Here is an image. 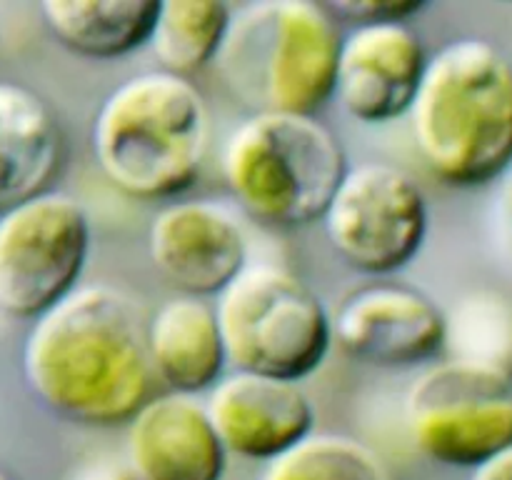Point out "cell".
I'll use <instances>...</instances> for the list:
<instances>
[{
	"instance_id": "obj_1",
	"label": "cell",
	"mask_w": 512,
	"mask_h": 480,
	"mask_svg": "<svg viewBox=\"0 0 512 480\" xmlns=\"http://www.w3.org/2000/svg\"><path fill=\"white\" fill-rule=\"evenodd\" d=\"M25 385L58 418L88 428L128 425L153 398L148 320L113 285H80L33 320L20 355Z\"/></svg>"
},
{
	"instance_id": "obj_2",
	"label": "cell",
	"mask_w": 512,
	"mask_h": 480,
	"mask_svg": "<svg viewBox=\"0 0 512 480\" xmlns=\"http://www.w3.org/2000/svg\"><path fill=\"white\" fill-rule=\"evenodd\" d=\"M425 168L450 188H483L512 168V60L485 38H455L428 58L408 113Z\"/></svg>"
},
{
	"instance_id": "obj_3",
	"label": "cell",
	"mask_w": 512,
	"mask_h": 480,
	"mask_svg": "<svg viewBox=\"0 0 512 480\" xmlns=\"http://www.w3.org/2000/svg\"><path fill=\"white\" fill-rule=\"evenodd\" d=\"M95 165L115 190L143 203L185 193L210 150L205 95L190 78L148 70L115 85L90 125Z\"/></svg>"
},
{
	"instance_id": "obj_4",
	"label": "cell",
	"mask_w": 512,
	"mask_h": 480,
	"mask_svg": "<svg viewBox=\"0 0 512 480\" xmlns=\"http://www.w3.org/2000/svg\"><path fill=\"white\" fill-rule=\"evenodd\" d=\"M338 20L313 0H258L233 10L215 68L255 113L315 115L335 98Z\"/></svg>"
},
{
	"instance_id": "obj_5",
	"label": "cell",
	"mask_w": 512,
	"mask_h": 480,
	"mask_svg": "<svg viewBox=\"0 0 512 480\" xmlns=\"http://www.w3.org/2000/svg\"><path fill=\"white\" fill-rule=\"evenodd\" d=\"M220 170L250 218L290 230L323 220L350 165L315 115L255 113L228 135Z\"/></svg>"
},
{
	"instance_id": "obj_6",
	"label": "cell",
	"mask_w": 512,
	"mask_h": 480,
	"mask_svg": "<svg viewBox=\"0 0 512 480\" xmlns=\"http://www.w3.org/2000/svg\"><path fill=\"white\" fill-rule=\"evenodd\" d=\"M235 370L303 383L333 348V313L305 280L270 263H250L215 300Z\"/></svg>"
},
{
	"instance_id": "obj_7",
	"label": "cell",
	"mask_w": 512,
	"mask_h": 480,
	"mask_svg": "<svg viewBox=\"0 0 512 480\" xmlns=\"http://www.w3.org/2000/svg\"><path fill=\"white\" fill-rule=\"evenodd\" d=\"M405 425L428 460L475 470L512 448V375L463 360H440L410 385Z\"/></svg>"
},
{
	"instance_id": "obj_8",
	"label": "cell",
	"mask_w": 512,
	"mask_h": 480,
	"mask_svg": "<svg viewBox=\"0 0 512 480\" xmlns=\"http://www.w3.org/2000/svg\"><path fill=\"white\" fill-rule=\"evenodd\" d=\"M90 215L60 190L0 213V310L38 320L80 288L88 265Z\"/></svg>"
},
{
	"instance_id": "obj_9",
	"label": "cell",
	"mask_w": 512,
	"mask_h": 480,
	"mask_svg": "<svg viewBox=\"0 0 512 480\" xmlns=\"http://www.w3.org/2000/svg\"><path fill=\"white\" fill-rule=\"evenodd\" d=\"M428 200L408 170L368 160L348 170L323 215L333 253L365 275L413 263L428 238Z\"/></svg>"
},
{
	"instance_id": "obj_10",
	"label": "cell",
	"mask_w": 512,
	"mask_h": 480,
	"mask_svg": "<svg viewBox=\"0 0 512 480\" xmlns=\"http://www.w3.org/2000/svg\"><path fill=\"white\" fill-rule=\"evenodd\" d=\"M333 338L353 360L380 368H415L445 348V310L413 285H360L333 313Z\"/></svg>"
},
{
	"instance_id": "obj_11",
	"label": "cell",
	"mask_w": 512,
	"mask_h": 480,
	"mask_svg": "<svg viewBox=\"0 0 512 480\" xmlns=\"http://www.w3.org/2000/svg\"><path fill=\"white\" fill-rule=\"evenodd\" d=\"M153 268L190 298H218L250 265L248 235L233 210L215 200H175L148 228Z\"/></svg>"
},
{
	"instance_id": "obj_12",
	"label": "cell",
	"mask_w": 512,
	"mask_h": 480,
	"mask_svg": "<svg viewBox=\"0 0 512 480\" xmlns=\"http://www.w3.org/2000/svg\"><path fill=\"white\" fill-rule=\"evenodd\" d=\"M428 58L408 23L355 25L343 35L335 100L363 125H385L410 113Z\"/></svg>"
},
{
	"instance_id": "obj_13",
	"label": "cell",
	"mask_w": 512,
	"mask_h": 480,
	"mask_svg": "<svg viewBox=\"0 0 512 480\" xmlns=\"http://www.w3.org/2000/svg\"><path fill=\"white\" fill-rule=\"evenodd\" d=\"M210 420L228 453L273 463L315 433V408L303 383L233 370L208 390Z\"/></svg>"
},
{
	"instance_id": "obj_14",
	"label": "cell",
	"mask_w": 512,
	"mask_h": 480,
	"mask_svg": "<svg viewBox=\"0 0 512 480\" xmlns=\"http://www.w3.org/2000/svg\"><path fill=\"white\" fill-rule=\"evenodd\" d=\"M228 455L195 395H153L128 423L125 458L140 480H223Z\"/></svg>"
},
{
	"instance_id": "obj_15",
	"label": "cell",
	"mask_w": 512,
	"mask_h": 480,
	"mask_svg": "<svg viewBox=\"0 0 512 480\" xmlns=\"http://www.w3.org/2000/svg\"><path fill=\"white\" fill-rule=\"evenodd\" d=\"M65 160V135L48 100L0 80V213L48 193Z\"/></svg>"
},
{
	"instance_id": "obj_16",
	"label": "cell",
	"mask_w": 512,
	"mask_h": 480,
	"mask_svg": "<svg viewBox=\"0 0 512 480\" xmlns=\"http://www.w3.org/2000/svg\"><path fill=\"white\" fill-rule=\"evenodd\" d=\"M148 355L155 380L170 393L215 388L230 363L215 305L190 295L160 305L148 320Z\"/></svg>"
},
{
	"instance_id": "obj_17",
	"label": "cell",
	"mask_w": 512,
	"mask_h": 480,
	"mask_svg": "<svg viewBox=\"0 0 512 480\" xmlns=\"http://www.w3.org/2000/svg\"><path fill=\"white\" fill-rule=\"evenodd\" d=\"M48 33L70 53L118 60L150 43L160 0H40Z\"/></svg>"
},
{
	"instance_id": "obj_18",
	"label": "cell",
	"mask_w": 512,
	"mask_h": 480,
	"mask_svg": "<svg viewBox=\"0 0 512 480\" xmlns=\"http://www.w3.org/2000/svg\"><path fill=\"white\" fill-rule=\"evenodd\" d=\"M233 23L223 0H160L150 50L160 70L190 78L218 60Z\"/></svg>"
},
{
	"instance_id": "obj_19",
	"label": "cell",
	"mask_w": 512,
	"mask_h": 480,
	"mask_svg": "<svg viewBox=\"0 0 512 480\" xmlns=\"http://www.w3.org/2000/svg\"><path fill=\"white\" fill-rule=\"evenodd\" d=\"M450 360L485 365L512 375V298L498 290H473L445 310Z\"/></svg>"
},
{
	"instance_id": "obj_20",
	"label": "cell",
	"mask_w": 512,
	"mask_h": 480,
	"mask_svg": "<svg viewBox=\"0 0 512 480\" xmlns=\"http://www.w3.org/2000/svg\"><path fill=\"white\" fill-rule=\"evenodd\" d=\"M260 480H395L383 455L343 433H313L265 465Z\"/></svg>"
},
{
	"instance_id": "obj_21",
	"label": "cell",
	"mask_w": 512,
	"mask_h": 480,
	"mask_svg": "<svg viewBox=\"0 0 512 480\" xmlns=\"http://www.w3.org/2000/svg\"><path fill=\"white\" fill-rule=\"evenodd\" d=\"M335 20L353 25L408 23L413 15L428 8V0H330L323 3Z\"/></svg>"
},
{
	"instance_id": "obj_22",
	"label": "cell",
	"mask_w": 512,
	"mask_h": 480,
	"mask_svg": "<svg viewBox=\"0 0 512 480\" xmlns=\"http://www.w3.org/2000/svg\"><path fill=\"white\" fill-rule=\"evenodd\" d=\"M70 480H140L135 470L130 468L128 458H93L88 463L78 465L70 475Z\"/></svg>"
},
{
	"instance_id": "obj_23",
	"label": "cell",
	"mask_w": 512,
	"mask_h": 480,
	"mask_svg": "<svg viewBox=\"0 0 512 480\" xmlns=\"http://www.w3.org/2000/svg\"><path fill=\"white\" fill-rule=\"evenodd\" d=\"M493 225L500 250L512 265V175L505 180L503 190L498 195V203H495L493 210Z\"/></svg>"
},
{
	"instance_id": "obj_24",
	"label": "cell",
	"mask_w": 512,
	"mask_h": 480,
	"mask_svg": "<svg viewBox=\"0 0 512 480\" xmlns=\"http://www.w3.org/2000/svg\"><path fill=\"white\" fill-rule=\"evenodd\" d=\"M470 480H512V448L485 460L473 470Z\"/></svg>"
},
{
	"instance_id": "obj_25",
	"label": "cell",
	"mask_w": 512,
	"mask_h": 480,
	"mask_svg": "<svg viewBox=\"0 0 512 480\" xmlns=\"http://www.w3.org/2000/svg\"><path fill=\"white\" fill-rule=\"evenodd\" d=\"M0 480H15V478H13V475L5 473V470H0Z\"/></svg>"
}]
</instances>
